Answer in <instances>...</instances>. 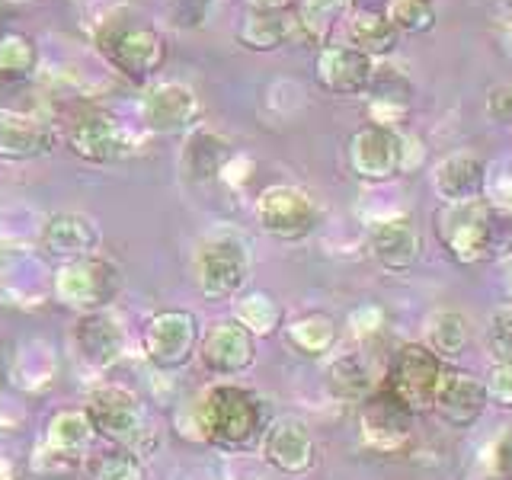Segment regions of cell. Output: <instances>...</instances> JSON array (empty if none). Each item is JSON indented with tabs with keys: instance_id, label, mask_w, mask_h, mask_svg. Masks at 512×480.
Here are the masks:
<instances>
[{
	"instance_id": "7402d4cb",
	"label": "cell",
	"mask_w": 512,
	"mask_h": 480,
	"mask_svg": "<svg viewBox=\"0 0 512 480\" xmlns=\"http://www.w3.org/2000/svg\"><path fill=\"white\" fill-rule=\"evenodd\" d=\"M100 244V231L87 215L77 212H58L45 221L42 228V250L55 260H80V256H90Z\"/></svg>"
},
{
	"instance_id": "4316f807",
	"label": "cell",
	"mask_w": 512,
	"mask_h": 480,
	"mask_svg": "<svg viewBox=\"0 0 512 480\" xmlns=\"http://www.w3.org/2000/svg\"><path fill=\"white\" fill-rule=\"evenodd\" d=\"M295 39L308 42L314 48H324L333 42L336 23L346 16V0H295Z\"/></svg>"
},
{
	"instance_id": "836d02e7",
	"label": "cell",
	"mask_w": 512,
	"mask_h": 480,
	"mask_svg": "<svg viewBox=\"0 0 512 480\" xmlns=\"http://www.w3.org/2000/svg\"><path fill=\"white\" fill-rule=\"evenodd\" d=\"M436 0H388V20L400 36H423L436 26Z\"/></svg>"
},
{
	"instance_id": "d6a6232c",
	"label": "cell",
	"mask_w": 512,
	"mask_h": 480,
	"mask_svg": "<svg viewBox=\"0 0 512 480\" xmlns=\"http://www.w3.org/2000/svg\"><path fill=\"white\" fill-rule=\"evenodd\" d=\"M234 320L256 340V336H269V333L279 330V324H282V308H279V301L272 298V295H266V292H250L244 298H237V304H234Z\"/></svg>"
},
{
	"instance_id": "1f68e13d",
	"label": "cell",
	"mask_w": 512,
	"mask_h": 480,
	"mask_svg": "<svg viewBox=\"0 0 512 480\" xmlns=\"http://www.w3.org/2000/svg\"><path fill=\"white\" fill-rule=\"evenodd\" d=\"M327 388L333 397L359 400L362 404V400L375 391V384H372V372H368V365L359 356H340L327 368Z\"/></svg>"
},
{
	"instance_id": "30bf717a",
	"label": "cell",
	"mask_w": 512,
	"mask_h": 480,
	"mask_svg": "<svg viewBox=\"0 0 512 480\" xmlns=\"http://www.w3.org/2000/svg\"><path fill=\"white\" fill-rule=\"evenodd\" d=\"M256 221L279 240H304L320 224V205L308 189L279 183L260 192L256 199Z\"/></svg>"
},
{
	"instance_id": "2e32d148",
	"label": "cell",
	"mask_w": 512,
	"mask_h": 480,
	"mask_svg": "<svg viewBox=\"0 0 512 480\" xmlns=\"http://www.w3.org/2000/svg\"><path fill=\"white\" fill-rule=\"evenodd\" d=\"M263 458L282 474H304L317 461V442L298 416H279L263 429Z\"/></svg>"
},
{
	"instance_id": "ffe728a7",
	"label": "cell",
	"mask_w": 512,
	"mask_h": 480,
	"mask_svg": "<svg viewBox=\"0 0 512 480\" xmlns=\"http://www.w3.org/2000/svg\"><path fill=\"white\" fill-rule=\"evenodd\" d=\"M423 250V234L416 228V221L410 215H388L375 221L372 234H368V253L375 256V263L391 269V272H404L416 260H420Z\"/></svg>"
},
{
	"instance_id": "f546056e",
	"label": "cell",
	"mask_w": 512,
	"mask_h": 480,
	"mask_svg": "<svg viewBox=\"0 0 512 480\" xmlns=\"http://www.w3.org/2000/svg\"><path fill=\"white\" fill-rule=\"evenodd\" d=\"M336 336H340V327L330 314H301L292 324L285 327V343L292 346L301 356H324V352L333 349Z\"/></svg>"
},
{
	"instance_id": "484cf974",
	"label": "cell",
	"mask_w": 512,
	"mask_h": 480,
	"mask_svg": "<svg viewBox=\"0 0 512 480\" xmlns=\"http://www.w3.org/2000/svg\"><path fill=\"white\" fill-rule=\"evenodd\" d=\"M295 39V16L292 10L282 13H256L247 10V16L237 26V42L247 52H276Z\"/></svg>"
},
{
	"instance_id": "5bb4252c",
	"label": "cell",
	"mask_w": 512,
	"mask_h": 480,
	"mask_svg": "<svg viewBox=\"0 0 512 480\" xmlns=\"http://www.w3.org/2000/svg\"><path fill=\"white\" fill-rule=\"evenodd\" d=\"M202 119V100L196 90L180 84V80H164V84L148 87L141 100V122L157 135L189 132Z\"/></svg>"
},
{
	"instance_id": "e575fe53",
	"label": "cell",
	"mask_w": 512,
	"mask_h": 480,
	"mask_svg": "<svg viewBox=\"0 0 512 480\" xmlns=\"http://www.w3.org/2000/svg\"><path fill=\"white\" fill-rule=\"evenodd\" d=\"M90 480H144V461L125 448H112L90 461Z\"/></svg>"
},
{
	"instance_id": "8992f818",
	"label": "cell",
	"mask_w": 512,
	"mask_h": 480,
	"mask_svg": "<svg viewBox=\"0 0 512 480\" xmlns=\"http://www.w3.org/2000/svg\"><path fill=\"white\" fill-rule=\"evenodd\" d=\"M119 285H122L119 266L96 253L61 263V269L55 272V298L64 308H74L80 314L106 311V304L119 295Z\"/></svg>"
},
{
	"instance_id": "60d3db41",
	"label": "cell",
	"mask_w": 512,
	"mask_h": 480,
	"mask_svg": "<svg viewBox=\"0 0 512 480\" xmlns=\"http://www.w3.org/2000/svg\"><path fill=\"white\" fill-rule=\"evenodd\" d=\"M381 324H384V314H381L378 304H362L359 311L349 314V327H352V333H359V336L378 333Z\"/></svg>"
},
{
	"instance_id": "74e56055",
	"label": "cell",
	"mask_w": 512,
	"mask_h": 480,
	"mask_svg": "<svg viewBox=\"0 0 512 480\" xmlns=\"http://www.w3.org/2000/svg\"><path fill=\"white\" fill-rule=\"evenodd\" d=\"M484 391H487V404L500 410H512V365L493 362L484 381Z\"/></svg>"
},
{
	"instance_id": "d590c367",
	"label": "cell",
	"mask_w": 512,
	"mask_h": 480,
	"mask_svg": "<svg viewBox=\"0 0 512 480\" xmlns=\"http://www.w3.org/2000/svg\"><path fill=\"white\" fill-rule=\"evenodd\" d=\"M212 16V0H167V23L180 32L202 29Z\"/></svg>"
},
{
	"instance_id": "ab89813d",
	"label": "cell",
	"mask_w": 512,
	"mask_h": 480,
	"mask_svg": "<svg viewBox=\"0 0 512 480\" xmlns=\"http://www.w3.org/2000/svg\"><path fill=\"white\" fill-rule=\"evenodd\" d=\"M490 471L496 480H512V429L490 445Z\"/></svg>"
},
{
	"instance_id": "ba28073f",
	"label": "cell",
	"mask_w": 512,
	"mask_h": 480,
	"mask_svg": "<svg viewBox=\"0 0 512 480\" xmlns=\"http://www.w3.org/2000/svg\"><path fill=\"white\" fill-rule=\"evenodd\" d=\"M250 276V250L234 234H212L196 250L199 292L208 301L234 298Z\"/></svg>"
},
{
	"instance_id": "8fae6325",
	"label": "cell",
	"mask_w": 512,
	"mask_h": 480,
	"mask_svg": "<svg viewBox=\"0 0 512 480\" xmlns=\"http://www.w3.org/2000/svg\"><path fill=\"white\" fill-rule=\"evenodd\" d=\"M359 432L362 442L378 455L404 452L413 439V413L400 404L388 388H375L362 400L359 410Z\"/></svg>"
},
{
	"instance_id": "ac0fdd59",
	"label": "cell",
	"mask_w": 512,
	"mask_h": 480,
	"mask_svg": "<svg viewBox=\"0 0 512 480\" xmlns=\"http://www.w3.org/2000/svg\"><path fill=\"white\" fill-rule=\"evenodd\" d=\"M487 186H490L487 160L477 157L474 151L445 154L436 164V170H432V189H436L442 205L487 196Z\"/></svg>"
},
{
	"instance_id": "603a6c76",
	"label": "cell",
	"mask_w": 512,
	"mask_h": 480,
	"mask_svg": "<svg viewBox=\"0 0 512 480\" xmlns=\"http://www.w3.org/2000/svg\"><path fill=\"white\" fill-rule=\"evenodd\" d=\"M55 128L42 116H0V157L4 160H36L52 154Z\"/></svg>"
},
{
	"instance_id": "d4e9b609",
	"label": "cell",
	"mask_w": 512,
	"mask_h": 480,
	"mask_svg": "<svg viewBox=\"0 0 512 480\" xmlns=\"http://www.w3.org/2000/svg\"><path fill=\"white\" fill-rule=\"evenodd\" d=\"M228 160H231L228 141H224L221 135H215V132H208V128H196V132H189V138L183 144L180 167L186 173V180L212 183L224 173Z\"/></svg>"
},
{
	"instance_id": "f6af8a7d",
	"label": "cell",
	"mask_w": 512,
	"mask_h": 480,
	"mask_svg": "<svg viewBox=\"0 0 512 480\" xmlns=\"http://www.w3.org/2000/svg\"><path fill=\"white\" fill-rule=\"evenodd\" d=\"M506 295H509V304H512V260H506Z\"/></svg>"
},
{
	"instance_id": "9a60e30c",
	"label": "cell",
	"mask_w": 512,
	"mask_h": 480,
	"mask_svg": "<svg viewBox=\"0 0 512 480\" xmlns=\"http://www.w3.org/2000/svg\"><path fill=\"white\" fill-rule=\"evenodd\" d=\"M365 112H368V125H381V128H400L410 116L413 106V84L410 77L391 61H375L372 71V84L365 90Z\"/></svg>"
},
{
	"instance_id": "d6986e66",
	"label": "cell",
	"mask_w": 512,
	"mask_h": 480,
	"mask_svg": "<svg viewBox=\"0 0 512 480\" xmlns=\"http://www.w3.org/2000/svg\"><path fill=\"white\" fill-rule=\"evenodd\" d=\"M199 359L212 375H240L256 362V340L237 320H218L205 333Z\"/></svg>"
},
{
	"instance_id": "4fadbf2b",
	"label": "cell",
	"mask_w": 512,
	"mask_h": 480,
	"mask_svg": "<svg viewBox=\"0 0 512 480\" xmlns=\"http://www.w3.org/2000/svg\"><path fill=\"white\" fill-rule=\"evenodd\" d=\"M372 71L375 61L349 42H327L324 48H317L314 80L330 96H365L372 84Z\"/></svg>"
},
{
	"instance_id": "277c9868",
	"label": "cell",
	"mask_w": 512,
	"mask_h": 480,
	"mask_svg": "<svg viewBox=\"0 0 512 480\" xmlns=\"http://www.w3.org/2000/svg\"><path fill=\"white\" fill-rule=\"evenodd\" d=\"M349 170L365 183H388L423 164V141L400 128L362 125L349 135Z\"/></svg>"
},
{
	"instance_id": "52a82bcc",
	"label": "cell",
	"mask_w": 512,
	"mask_h": 480,
	"mask_svg": "<svg viewBox=\"0 0 512 480\" xmlns=\"http://www.w3.org/2000/svg\"><path fill=\"white\" fill-rule=\"evenodd\" d=\"M442 372H445V362L426 343H407L394 352L381 388H388L413 416L429 413Z\"/></svg>"
},
{
	"instance_id": "f1b7e54d",
	"label": "cell",
	"mask_w": 512,
	"mask_h": 480,
	"mask_svg": "<svg viewBox=\"0 0 512 480\" xmlns=\"http://www.w3.org/2000/svg\"><path fill=\"white\" fill-rule=\"evenodd\" d=\"M474 343V324L468 314L461 311H439L429 317L426 324V346L436 352V356L445 359H458L471 349Z\"/></svg>"
},
{
	"instance_id": "83f0119b",
	"label": "cell",
	"mask_w": 512,
	"mask_h": 480,
	"mask_svg": "<svg viewBox=\"0 0 512 480\" xmlns=\"http://www.w3.org/2000/svg\"><path fill=\"white\" fill-rule=\"evenodd\" d=\"M93 436H96V432H93L87 410H61V413L52 416V423H48L45 452L61 455L68 461H77L90 448Z\"/></svg>"
},
{
	"instance_id": "7bdbcfd3",
	"label": "cell",
	"mask_w": 512,
	"mask_h": 480,
	"mask_svg": "<svg viewBox=\"0 0 512 480\" xmlns=\"http://www.w3.org/2000/svg\"><path fill=\"white\" fill-rule=\"evenodd\" d=\"M247 10H256V13H282V10H292L295 0H244Z\"/></svg>"
},
{
	"instance_id": "4dcf8cb0",
	"label": "cell",
	"mask_w": 512,
	"mask_h": 480,
	"mask_svg": "<svg viewBox=\"0 0 512 480\" xmlns=\"http://www.w3.org/2000/svg\"><path fill=\"white\" fill-rule=\"evenodd\" d=\"M39 71V45L26 32H0V84H23Z\"/></svg>"
},
{
	"instance_id": "e0dca14e",
	"label": "cell",
	"mask_w": 512,
	"mask_h": 480,
	"mask_svg": "<svg viewBox=\"0 0 512 480\" xmlns=\"http://www.w3.org/2000/svg\"><path fill=\"white\" fill-rule=\"evenodd\" d=\"M432 410L455 429L474 426L487 410L484 381L471 372H461V368H445L439 388H436V397H432Z\"/></svg>"
},
{
	"instance_id": "9c48e42d",
	"label": "cell",
	"mask_w": 512,
	"mask_h": 480,
	"mask_svg": "<svg viewBox=\"0 0 512 480\" xmlns=\"http://www.w3.org/2000/svg\"><path fill=\"white\" fill-rule=\"evenodd\" d=\"M64 141H68L71 154L87 164H116L132 151V138L119 119L96 106L71 112L68 125H64Z\"/></svg>"
},
{
	"instance_id": "3957f363",
	"label": "cell",
	"mask_w": 512,
	"mask_h": 480,
	"mask_svg": "<svg viewBox=\"0 0 512 480\" xmlns=\"http://www.w3.org/2000/svg\"><path fill=\"white\" fill-rule=\"evenodd\" d=\"M93 45L109 68L132 84H148L167 61L164 36L151 26L132 23L125 13H112L109 20L96 26Z\"/></svg>"
},
{
	"instance_id": "ee69618b",
	"label": "cell",
	"mask_w": 512,
	"mask_h": 480,
	"mask_svg": "<svg viewBox=\"0 0 512 480\" xmlns=\"http://www.w3.org/2000/svg\"><path fill=\"white\" fill-rule=\"evenodd\" d=\"M0 480H16L13 464H10V461H4V458H0Z\"/></svg>"
},
{
	"instance_id": "b9f144b4",
	"label": "cell",
	"mask_w": 512,
	"mask_h": 480,
	"mask_svg": "<svg viewBox=\"0 0 512 480\" xmlns=\"http://www.w3.org/2000/svg\"><path fill=\"white\" fill-rule=\"evenodd\" d=\"M490 189V202L493 205H500L503 212H509L512 215V173H506V176H500V180H496L493 186H487Z\"/></svg>"
},
{
	"instance_id": "5b68a950",
	"label": "cell",
	"mask_w": 512,
	"mask_h": 480,
	"mask_svg": "<svg viewBox=\"0 0 512 480\" xmlns=\"http://www.w3.org/2000/svg\"><path fill=\"white\" fill-rule=\"evenodd\" d=\"M87 416L96 436L116 442L125 452L138 455L141 461L157 448V436L144 416L138 397L125 388H100L87 400Z\"/></svg>"
},
{
	"instance_id": "cb8c5ba5",
	"label": "cell",
	"mask_w": 512,
	"mask_h": 480,
	"mask_svg": "<svg viewBox=\"0 0 512 480\" xmlns=\"http://www.w3.org/2000/svg\"><path fill=\"white\" fill-rule=\"evenodd\" d=\"M346 42L352 48H359L362 55L372 61H388L397 45H400V32L388 20V13L378 10H346Z\"/></svg>"
},
{
	"instance_id": "f35d334b",
	"label": "cell",
	"mask_w": 512,
	"mask_h": 480,
	"mask_svg": "<svg viewBox=\"0 0 512 480\" xmlns=\"http://www.w3.org/2000/svg\"><path fill=\"white\" fill-rule=\"evenodd\" d=\"M487 116L500 125H512V80L496 84L487 93Z\"/></svg>"
},
{
	"instance_id": "8d00e7d4",
	"label": "cell",
	"mask_w": 512,
	"mask_h": 480,
	"mask_svg": "<svg viewBox=\"0 0 512 480\" xmlns=\"http://www.w3.org/2000/svg\"><path fill=\"white\" fill-rule=\"evenodd\" d=\"M487 343L496 362L512 365V304L506 308H496L490 314V327H487Z\"/></svg>"
},
{
	"instance_id": "44dd1931",
	"label": "cell",
	"mask_w": 512,
	"mask_h": 480,
	"mask_svg": "<svg viewBox=\"0 0 512 480\" xmlns=\"http://www.w3.org/2000/svg\"><path fill=\"white\" fill-rule=\"evenodd\" d=\"M74 346L80 352V359L93 368L116 365L125 349V330L119 324V317H112L109 311L80 314L74 327Z\"/></svg>"
},
{
	"instance_id": "7a4b0ae2",
	"label": "cell",
	"mask_w": 512,
	"mask_h": 480,
	"mask_svg": "<svg viewBox=\"0 0 512 480\" xmlns=\"http://www.w3.org/2000/svg\"><path fill=\"white\" fill-rule=\"evenodd\" d=\"M196 439L221 448H247L263 426V404L240 384H215L196 407H192Z\"/></svg>"
},
{
	"instance_id": "bcb514c9",
	"label": "cell",
	"mask_w": 512,
	"mask_h": 480,
	"mask_svg": "<svg viewBox=\"0 0 512 480\" xmlns=\"http://www.w3.org/2000/svg\"><path fill=\"white\" fill-rule=\"evenodd\" d=\"M500 7H503V13H506V20L512 23V0H500Z\"/></svg>"
},
{
	"instance_id": "7c38bea8",
	"label": "cell",
	"mask_w": 512,
	"mask_h": 480,
	"mask_svg": "<svg viewBox=\"0 0 512 480\" xmlns=\"http://www.w3.org/2000/svg\"><path fill=\"white\" fill-rule=\"evenodd\" d=\"M196 336L199 324L189 311H157L144 327V356L160 372H173V368H183L192 359Z\"/></svg>"
},
{
	"instance_id": "6da1fadb",
	"label": "cell",
	"mask_w": 512,
	"mask_h": 480,
	"mask_svg": "<svg viewBox=\"0 0 512 480\" xmlns=\"http://www.w3.org/2000/svg\"><path fill=\"white\" fill-rule=\"evenodd\" d=\"M436 234L448 260L458 266L512 260V215L487 196L442 205Z\"/></svg>"
}]
</instances>
